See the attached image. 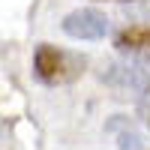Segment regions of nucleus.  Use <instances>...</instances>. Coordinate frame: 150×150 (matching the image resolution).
<instances>
[{"label": "nucleus", "mask_w": 150, "mask_h": 150, "mask_svg": "<svg viewBox=\"0 0 150 150\" xmlns=\"http://www.w3.org/2000/svg\"><path fill=\"white\" fill-rule=\"evenodd\" d=\"M33 66H36V75H39L45 84H66V81L81 75L84 57L72 54V51H63V48H57V45L42 42L36 48Z\"/></svg>", "instance_id": "1"}, {"label": "nucleus", "mask_w": 150, "mask_h": 150, "mask_svg": "<svg viewBox=\"0 0 150 150\" xmlns=\"http://www.w3.org/2000/svg\"><path fill=\"white\" fill-rule=\"evenodd\" d=\"M138 105H141V111H147V114H150V90H147V93L138 99Z\"/></svg>", "instance_id": "6"}, {"label": "nucleus", "mask_w": 150, "mask_h": 150, "mask_svg": "<svg viewBox=\"0 0 150 150\" xmlns=\"http://www.w3.org/2000/svg\"><path fill=\"white\" fill-rule=\"evenodd\" d=\"M108 132L117 135V147L120 150H144V138L129 126L126 120H111L108 123Z\"/></svg>", "instance_id": "5"}, {"label": "nucleus", "mask_w": 150, "mask_h": 150, "mask_svg": "<svg viewBox=\"0 0 150 150\" xmlns=\"http://www.w3.org/2000/svg\"><path fill=\"white\" fill-rule=\"evenodd\" d=\"M60 27L72 39H102L108 33V18L99 9H75L63 18Z\"/></svg>", "instance_id": "3"}, {"label": "nucleus", "mask_w": 150, "mask_h": 150, "mask_svg": "<svg viewBox=\"0 0 150 150\" xmlns=\"http://www.w3.org/2000/svg\"><path fill=\"white\" fill-rule=\"evenodd\" d=\"M102 81H108L117 90H129L135 96H144L150 90V57L144 54H129L126 60H114L102 72Z\"/></svg>", "instance_id": "2"}, {"label": "nucleus", "mask_w": 150, "mask_h": 150, "mask_svg": "<svg viewBox=\"0 0 150 150\" xmlns=\"http://www.w3.org/2000/svg\"><path fill=\"white\" fill-rule=\"evenodd\" d=\"M114 45L120 48V51H129V54L147 51V48H150V27H147V24H132V27L117 33Z\"/></svg>", "instance_id": "4"}]
</instances>
